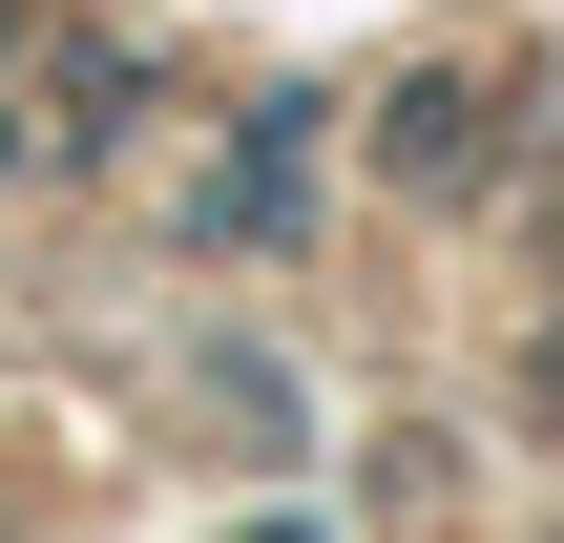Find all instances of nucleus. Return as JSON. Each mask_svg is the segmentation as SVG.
I'll return each mask as SVG.
<instances>
[{"label": "nucleus", "instance_id": "1", "mask_svg": "<svg viewBox=\"0 0 564 543\" xmlns=\"http://www.w3.org/2000/svg\"><path fill=\"white\" fill-rule=\"evenodd\" d=\"M544 419H564V335H544Z\"/></svg>", "mask_w": 564, "mask_h": 543}]
</instances>
